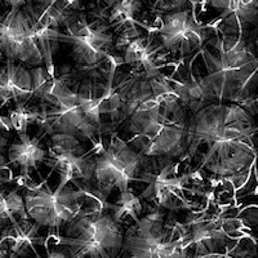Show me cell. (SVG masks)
I'll list each match as a JSON object with an SVG mask.
<instances>
[{"mask_svg":"<svg viewBox=\"0 0 258 258\" xmlns=\"http://www.w3.org/2000/svg\"><path fill=\"white\" fill-rule=\"evenodd\" d=\"M8 258H16V253H9Z\"/></svg>","mask_w":258,"mask_h":258,"instance_id":"603a6c76","label":"cell"},{"mask_svg":"<svg viewBox=\"0 0 258 258\" xmlns=\"http://www.w3.org/2000/svg\"><path fill=\"white\" fill-rule=\"evenodd\" d=\"M187 151V125L169 121L140 149L142 156L179 158Z\"/></svg>","mask_w":258,"mask_h":258,"instance_id":"9c48e42d","label":"cell"},{"mask_svg":"<svg viewBox=\"0 0 258 258\" xmlns=\"http://www.w3.org/2000/svg\"><path fill=\"white\" fill-rule=\"evenodd\" d=\"M13 179L12 169L9 168L8 163L6 160V156L3 153H0V191H2V185L8 183Z\"/></svg>","mask_w":258,"mask_h":258,"instance_id":"e0dca14e","label":"cell"},{"mask_svg":"<svg viewBox=\"0 0 258 258\" xmlns=\"http://www.w3.org/2000/svg\"><path fill=\"white\" fill-rule=\"evenodd\" d=\"M9 253H8V249L7 248H2L0 246V258H8Z\"/></svg>","mask_w":258,"mask_h":258,"instance_id":"44dd1931","label":"cell"},{"mask_svg":"<svg viewBox=\"0 0 258 258\" xmlns=\"http://www.w3.org/2000/svg\"><path fill=\"white\" fill-rule=\"evenodd\" d=\"M3 106L0 105V109ZM9 131H11V125H9L8 117H4L0 114V153H3L7 146V137L3 135V132H9Z\"/></svg>","mask_w":258,"mask_h":258,"instance_id":"ac0fdd59","label":"cell"},{"mask_svg":"<svg viewBox=\"0 0 258 258\" xmlns=\"http://www.w3.org/2000/svg\"><path fill=\"white\" fill-rule=\"evenodd\" d=\"M40 258V257H39ZM47 258H70L69 254L66 253V250H61V249H54L52 252L48 253Z\"/></svg>","mask_w":258,"mask_h":258,"instance_id":"d6986e66","label":"cell"},{"mask_svg":"<svg viewBox=\"0 0 258 258\" xmlns=\"http://www.w3.org/2000/svg\"><path fill=\"white\" fill-rule=\"evenodd\" d=\"M106 202L78 213L66 223V236H56L70 258H119L124 231L120 223L103 212Z\"/></svg>","mask_w":258,"mask_h":258,"instance_id":"3957f363","label":"cell"},{"mask_svg":"<svg viewBox=\"0 0 258 258\" xmlns=\"http://www.w3.org/2000/svg\"><path fill=\"white\" fill-rule=\"evenodd\" d=\"M106 207L114 209V218L116 222H120L121 218H124L125 216H129L131 218L135 220V222H137L140 218H138V213L141 212L142 206H141V198L136 197L132 191H125V192H120V199L117 200L116 206H111V204H105Z\"/></svg>","mask_w":258,"mask_h":258,"instance_id":"9a60e30c","label":"cell"},{"mask_svg":"<svg viewBox=\"0 0 258 258\" xmlns=\"http://www.w3.org/2000/svg\"><path fill=\"white\" fill-rule=\"evenodd\" d=\"M188 232L165 222V213L154 211L124 234L125 258H191Z\"/></svg>","mask_w":258,"mask_h":258,"instance_id":"277c9868","label":"cell"},{"mask_svg":"<svg viewBox=\"0 0 258 258\" xmlns=\"http://www.w3.org/2000/svg\"><path fill=\"white\" fill-rule=\"evenodd\" d=\"M53 169H57L61 176L59 190L68 187L69 182L91 181L93 178L94 160L85 158V155H50Z\"/></svg>","mask_w":258,"mask_h":258,"instance_id":"7c38bea8","label":"cell"},{"mask_svg":"<svg viewBox=\"0 0 258 258\" xmlns=\"http://www.w3.org/2000/svg\"><path fill=\"white\" fill-rule=\"evenodd\" d=\"M0 56L6 61H18L31 68L43 64L44 57L32 29L29 11L11 8L6 17L0 20Z\"/></svg>","mask_w":258,"mask_h":258,"instance_id":"8992f818","label":"cell"},{"mask_svg":"<svg viewBox=\"0 0 258 258\" xmlns=\"http://www.w3.org/2000/svg\"><path fill=\"white\" fill-rule=\"evenodd\" d=\"M48 150L41 146L40 140L30 137L27 133H20L17 141L8 147V165H17L24 177L30 176V169L38 172L39 164L48 160Z\"/></svg>","mask_w":258,"mask_h":258,"instance_id":"8fae6325","label":"cell"},{"mask_svg":"<svg viewBox=\"0 0 258 258\" xmlns=\"http://www.w3.org/2000/svg\"><path fill=\"white\" fill-rule=\"evenodd\" d=\"M218 57L203 49L208 75L203 77L218 102L243 103L257 82V57L241 34H225L214 44Z\"/></svg>","mask_w":258,"mask_h":258,"instance_id":"7a4b0ae2","label":"cell"},{"mask_svg":"<svg viewBox=\"0 0 258 258\" xmlns=\"http://www.w3.org/2000/svg\"><path fill=\"white\" fill-rule=\"evenodd\" d=\"M25 209L30 220L41 227L61 229L62 226L77 217L80 212V199L85 190H73L64 187L52 191L45 181L40 185L25 183Z\"/></svg>","mask_w":258,"mask_h":258,"instance_id":"5b68a950","label":"cell"},{"mask_svg":"<svg viewBox=\"0 0 258 258\" xmlns=\"http://www.w3.org/2000/svg\"><path fill=\"white\" fill-rule=\"evenodd\" d=\"M169 12L163 17V24L156 31L161 44L154 53L165 49L173 56L185 57L200 49L208 36V29L197 20L195 7Z\"/></svg>","mask_w":258,"mask_h":258,"instance_id":"52a82bcc","label":"cell"},{"mask_svg":"<svg viewBox=\"0 0 258 258\" xmlns=\"http://www.w3.org/2000/svg\"><path fill=\"white\" fill-rule=\"evenodd\" d=\"M48 155H84V147L79 138L68 133H52Z\"/></svg>","mask_w":258,"mask_h":258,"instance_id":"5bb4252c","label":"cell"},{"mask_svg":"<svg viewBox=\"0 0 258 258\" xmlns=\"http://www.w3.org/2000/svg\"><path fill=\"white\" fill-rule=\"evenodd\" d=\"M106 4H109V7H114L115 4H117L120 0H103Z\"/></svg>","mask_w":258,"mask_h":258,"instance_id":"7402d4cb","label":"cell"},{"mask_svg":"<svg viewBox=\"0 0 258 258\" xmlns=\"http://www.w3.org/2000/svg\"><path fill=\"white\" fill-rule=\"evenodd\" d=\"M253 114L238 103L213 102L192 114L187 125V151L192 158L200 145L207 153L203 168L225 181L243 187L257 159Z\"/></svg>","mask_w":258,"mask_h":258,"instance_id":"6da1fadb","label":"cell"},{"mask_svg":"<svg viewBox=\"0 0 258 258\" xmlns=\"http://www.w3.org/2000/svg\"><path fill=\"white\" fill-rule=\"evenodd\" d=\"M27 220L30 218L25 209L24 197L16 190L7 194L0 191V225L16 226Z\"/></svg>","mask_w":258,"mask_h":258,"instance_id":"4fadbf2b","label":"cell"},{"mask_svg":"<svg viewBox=\"0 0 258 258\" xmlns=\"http://www.w3.org/2000/svg\"><path fill=\"white\" fill-rule=\"evenodd\" d=\"M4 2L9 3L11 8H21L22 6H26V4L31 3L30 0H4Z\"/></svg>","mask_w":258,"mask_h":258,"instance_id":"ffe728a7","label":"cell"},{"mask_svg":"<svg viewBox=\"0 0 258 258\" xmlns=\"http://www.w3.org/2000/svg\"><path fill=\"white\" fill-rule=\"evenodd\" d=\"M32 97V79L24 64L6 61L0 69V105L12 100L16 106H24Z\"/></svg>","mask_w":258,"mask_h":258,"instance_id":"30bf717a","label":"cell"},{"mask_svg":"<svg viewBox=\"0 0 258 258\" xmlns=\"http://www.w3.org/2000/svg\"><path fill=\"white\" fill-rule=\"evenodd\" d=\"M32 120H35V114L34 112H27L24 106H18L15 111H11L8 117L11 129H15L17 135L27 133V125Z\"/></svg>","mask_w":258,"mask_h":258,"instance_id":"2e32d148","label":"cell"},{"mask_svg":"<svg viewBox=\"0 0 258 258\" xmlns=\"http://www.w3.org/2000/svg\"><path fill=\"white\" fill-rule=\"evenodd\" d=\"M0 244H2V240H0Z\"/></svg>","mask_w":258,"mask_h":258,"instance_id":"cb8c5ba5","label":"cell"},{"mask_svg":"<svg viewBox=\"0 0 258 258\" xmlns=\"http://www.w3.org/2000/svg\"><path fill=\"white\" fill-rule=\"evenodd\" d=\"M169 111L161 101V97L151 96L136 106L126 119L125 131L132 133V141L141 149L159 132L161 126L169 123Z\"/></svg>","mask_w":258,"mask_h":258,"instance_id":"ba28073f","label":"cell"}]
</instances>
